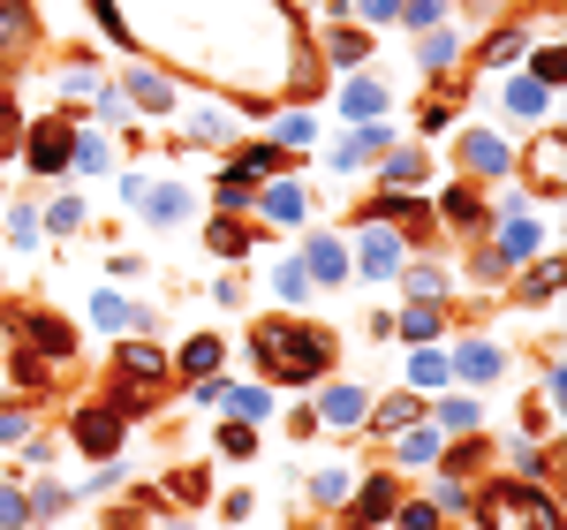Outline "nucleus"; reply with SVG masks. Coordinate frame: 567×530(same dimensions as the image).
Instances as JSON below:
<instances>
[{"mask_svg": "<svg viewBox=\"0 0 567 530\" xmlns=\"http://www.w3.org/2000/svg\"><path fill=\"white\" fill-rule=\"evenodd\" d=\"M250 349H258L265 379H280V387H310V379H333V364H341V334H333V326H296V318H265L258 334H250Z\"/></svg>", "mask_w": 567, "mask_h": 530, "instance_id": "f257e3e1", "label": "nucleus"}, {"mask_svg": "<svg viewBox=\"0 0 567 530\" xmlns=\"http://www.w3.org/2000/svg\"><path fill=\"white\" fill-rule=\"evenodd\" d=\"M23 167L31 175H61L69 167V152H76V114L69 106H53V114H39V122H23Z\"/></svg>", "mask_w": 567, "mask_h": 530, "instance_id": "f03ea898", "label": "nucleus"}, {"mask_svg": "<svg viewBox=\"0 0 567 530\" xmlns=\"http://www.w3.org/2000/svg\"><path fill=\"white\" fill-rule=\"evenodd\" d=\"M69 440L84 447L91 462H114L122 455V440H130V417H122V401L106 395V401H84L76 417H69Z\"/></svg>", "mask_w": 567, "mask_h": 530, "instance_id": "7ed1b4c3", "label": "nucleus"}, {"mask_svg": "<svg viewBox=\"0 0 567 530\" xmlns=\"http://www.w3.org/2000/svg\"><path fill=\"white\" fill-rule=\"evenodd\" d=\"M8 334H16L23 349H39L45 364H69V356H76V326H69L61 310H8Z\"/></svg>", "mask_w": 567, "mask_h": 530, "instance_id": "20e7f679", "label": "nucleus"}, {"mask_svg": "<svg viewBox=\"0 0 567 530\" xmlns=\"http://www.w3.org/2000/svg\"><path fill=\"white\" fill-rule=\"evenodd\" d=\"M454 167H462L470 182H507L515 175V144L492 136V130H462L454 136Z\"/></svg>", "mask_w": 567, "mask_h": 530, "instance_id": "39448f33", "label": "nucleus"}, {"mask_svg": "<svg viewBox=\"0 0 567 530\" xmlns=\"http://www.w3.org/2000/svg\"><path fill=\"white\" fill-rule=\"evenodd\" d=\"M114 84H122V99H130V106H136V114H144V122H167V114H175V106H182L175 77H167V69H144L136 53H130V69H122Z\"/></svg>", "mask_w": 567, "mask_h": 530, "instance_id": "423d86ee", "label": "nucleus"}, {"mask_svg": "<svg viewBox=\"0 0 567 530\" xmlns=\"http://www.w3.org/2000/svg\"><path fill=\"white\" fill-rule=\"evenodd\" d=\"M39 39H45L39 8H31V0H0V77H16V69L39 53Z\"/></svg>", "mask_w": 567, "mask_h": 530, "instance_id": "0eeeda50", "label": "nucleus"}, {"mask_svg": "<svg viewBox=\"0 0 567 530\" xmlns=\"http://www.w3.org/2000/svg\"><path fill=\"white\" fill-rule=\"evenodd\" d=\"M349 265L363 273V281H393V273L409 265V243H401V227H386V221H363V243L349 251Z\"/></svg>", "mask_w": 567, "mask_h": 530, "instance_id": "6e6552de", "label": "nucleus"}, {"mask_svg": "<svg viewBox=\"0 0 567 530\" xmlns=\"http://www.w3.org/2000/svg\"><path fill=\"white\" fill-rule=\"evenodd\" d=\"M432 213L446 227H454V235H484V227H492V197H484V182H446V190H439L432 197Z\"/></svg>", "mask_w": 567, "mask_h": 530, "instance_id": "1a4fd4ad", "label": "nucleus"}, {"mask_svg": "<svg viewBox=\"0 0 567 530\" xmlns=\"http://www.w3.org/2000/svg\"><path fill=\"white\" fill-rule=\"evenodd\" d=\"M355 221H386V227H401V243H416V235H432V197H416V190H379Z\"/></svg>", "mask_w": 567, "mask_h": 530, "instance_id": "9d476101", "label": "nucleus"}, {"mask_svg": "<svg viewBox=\"0 0 567 530\" xmlns=\"http://www.w3.org/2000/svg\"><path fill=\"white\" fill-rule=\"evenodd\" d=\"M303 273H310V288H349V243L341 235H326V227H310V243H303Z\"/></svg>", "mask_w": 567, "mask_h": 530, "instance_id": "9b49d317", "label": "nucleus"}, {"mask_svg": "<svg viewBox=\"0 0 567 530\" xmlns=\"http://www.w3.org/2000/svg\"><path fill=\"white\" fill-rule=\"evenodd\" d=\"M393 500H401V486H393V470H379V478H363V486L349 492V516H341V523L349 530H379L393 516Z\"/></svg>", "mask_w": 567, "mask_h": 530, "instance_id": "f8f14e48", "label": "nucleus"}, {"mask_svg": "<svg viewBox=\"0 0 567 530\" xmlns=\"http://www.w3.org/2000/svg\"><path fill=\"white\" fill-rule=\"evenodd\" d=\"M318 425H333V432H363V425H371V395L333 379V387L318 395Z\"/></svg>", "mask_w": 567, "mask_h": 530, "instance_id": "ddd939ff", "label": "nucleus"}, {"mask_svg": "<svg viewBox=\"0 0 567 530\" xmlns=\"http://www.w3.org/2000/svg\"><path fill=\"white\" fill-rule=\"evenodd\" d=\"M454 61H462V31H446V23L416 31V69H424L432 84H446V77H454Z\"/></svg>", "mask_w": 567, "mask_h": 530, "instance_id": "4468645a", "label": "nucleus"}, {"mask_svg": "<svg viewBox=\"0 0 567 530\" xmlns=\"http://www.w3.org/2000/svg\"><path fill=\"white\" fill-rule=\"evenodd\" d=\"M258 213H265L272 227H303V182H296V175L258 182Z\"/></svg>", "mask_w": 567, "mask_h": 530, "instance_id": "2eb2a0df", "label": "nucleus"}, {"mask_svg": "<svg viewBox=\"0 0 567 530\" xmlns=\"http://www.w3.org/2000/svg\"><path fill=\"white\" fill-rule=\"evenodd\" d=\"M386 144H401L386 122H355V136H341V152H333V167H341V175H355V167H371Z\"/></svg>", "mask_w": 567, "mask_h": 530, "instance_id": "dca6fc26", "label": "nucleus"}, {"mask_svg": "<svg viewBox=\"0 0 567 530\" xmlns=\"http://www.w3.org/2000/svg\"><path fill=\"white\" fill-rule=\"evenodd\" d=\"M250 243H258V221H243V213H213L205 221V251L213 258H250Z\"/></svg>", "mask_w": 567, "mask_h": 530, "instance_id": "f3484780", "label": "nucleus"}, {"mask_svg": "<svg viewBox=\"0 0 567 530\" xmlns=\"http://www.w3.org/2000/svg\"><path fill=\"white\" fill-rule=\"evenodd\" d=\"M114 371H122V387H159L167 379V356L152 349V342H122L114 349Z\"/></svg>", "mask_w": 567, "mask_h": 530, "instance_id": "a211bd4d", "label": "nucleus"}, {"mask_svg": "<svg viewBox=\"0 0 567 530\" xmlns=\"http://www.w3.org/2000/svg\"><path fill=\"white\" fill-rule=\"evenodd\" d=\"M386 106H393V91L379 84V77H349V84H341V114H349V122H386Z\"/></svg>", "mask_w": 567, "mask_h": 530, "instance_id": "6ab92c4d", "label": "nucleus"}, {"mask_svg": "<svg viewBox=\"0 0 567 530\" xmlns=\"http://www.w3.org/2000/svg\"><path fill=\"white\" fill-rule=\"evenodd\" d=\"M258 167H243V160H227V167H219V182H213V205L219 213H243V205H258Z\"/></svg>", "mask_w": 567, "mask_h": 530, "instance_id": "aec40b11", "label": "nucleus"}, {"mask_svg": "<svg viewBox=\"0 0 567 530\" xmlns=\"http://www.w3.org/2000/svg\"><path fill=\"white\" fill-rule=\"evenodd\" d=\"M424 182V152L416 144H386L379 152V190H416Z\"/></svg>", "mask_w": 567, "mask_h": 530, "instance_id": "412c9836", "label": "nucleus"}, {"mask_svg": "<svg viewBox=\"0 0 567 530\" xmlns=\"http://www.w3.org/2000/svg\"><path fill=\"white\" fill-rule=\"evenodd\" d=\"M424 409H432V401L416 395V387H409V395H386L371 409V432H409V425H424Z\"/></svg>", "mask_w": 567, "mask_h": 530, "instance_id": "4be33fe9", "label": "nucleus"}, {"mask_svg": "<svg viewBox=\"0 0 567 530\" xmlns=\"http://www.w3.org/2000/svg\"><path fill=\"white\" fill-rule=\"evenodd\" d=\"M371 23H333V39H326V61H341V69H363L371 61Z\"/></svg>", "mask_w": 567, "mask_h": 530, "instance_id": "5701e85b", "label": "nucleus"}, {"mask_svg": "<svg viewBox=\"0 0 567 530\" xmlns=\"http://www.w3.org/2000/svg\"><path fill=\"white\" fill-rule=\"evenodd\" d=\"M492 251H499L507 265L537 258V221H529V213H507V221H499V243H492Z\"/></svg>", "mask_w": 567, "mask_h": 530, "instance_id": "b1692460", "label": "nucleus"}, {"mask_svg": "<svg viewBox=\"0 0 567 530\" xmlns=\"http://www.w3.org/2000/svg\"><path fill=\"white\" fill-rule=\"evenodd\" d=\"M219 356H227V342H219V334H189V349L175 356V371H182V379H213Z\"/></svg>", "mask_w": 567, "mask_h": 530, "instance_id": "393cba45", "label": "nucleus"}, {"mask_svg": "<svg viewBox=\"0 0 567 530\" xmlns=\"http://www.w3.org/2000/svg\"><path fill=\"white\" fill-rule=\"evenodd\" d=\"M446 364H454L462 379H499V371H507V356L492 349V342H462V349L446 356Z\"/></svg>", "mask_w": 567, "mask_h": 530, "instance_id": "a878e982", "label": "nucleus"}, {"mask_svg": "<svg viewBox=\"0 0 567 530\" xmlns=\"http://www.w3.org/2000/svg\"><path fill=\"white\" fill-rule=\"evenodd\" d=\"M523 53H529V31L507 23V31H492V39L477 45V69H507V61H523Z\"/></svg>", "mask_w": 567, "mask_h": 530, "instance_id": "bb28decb", "label": "nucleus"}, {"mask_svg": "<svg viewBox=\"0 0 567 530\" xmlns=\"http://www.w3.org/2000/svg\"><path fill=\"white\" fill-rule=\"evenodd\" d=\"M219 409L243 417V425H265L272 417V387H219Z\"/></svg>", "mask_w": 567, "mask_h": 530, "instance_id": "cd10ccee", "label": "nucleus"}, {"mask_svg": "<svg viewBox=\"0 0 567 530\" xmlns=\"http://www.w3.org/2000/svg\"><path fill=\"white\" fill-rule=\"evenodd\" d=\"M91 326L99 334H130V326H152V310H130L122 296H91Z\"/></svg>", "mask_w": 567, "mask_h": 530, "instance_id": "c85d7f7f", "label": "nucleus"}, {"mask_svg": "<svg viewBox=\"0 0 567 530\" xmlns=\"http://www.w3.org/2000/svg\"><path fill=\"white\" fill-rule=\"evenodd\" d=\"M401 440V470H424V462H439V425H409V432H393Z\"/></svg>", "mask_w": 567, "mask_h": 530, "instance_id": "c756f323", "label": "nucleus"}, {"mask_svg": "<svg viewBox=\"0 0 567 530\" xmlns=\"http://www.w3.org/2000/svg\"><path fill=\"white\" fill-rule=\"evenodd\" d=\"M144 213L159 227H175L182 213H189V190H182V182H152V190H144Z\"/></svg>", "mask_w": 567, "mask_h": 530, "instance_id": "7c9ffc66", "label": "nucleus"}, {"mask_svg": "<svg viewBox=\"0 0 567 530\" xmlns=\"http://www.w3.org/2000/svg\"><path fill=\"white\" fill-rule=\"evenodd\" d=\"M69 167H76V175H106V167H114V152H106V136L76 122V152H69Z\"/></svg>", "mask_w": 567, "mask_h": 530, "instance_id": "2f4dec72", "label": "nucleus"}, {"mask_svg": "<svg viewBox=\"0 0 567 530\" xmlns=\"http://www.w3.org/2000/svg\"><path fill=\"white\" fill-rule=\"evenodd\" d=\"M567 288V258H545V265H529V281L515 288L523 304H545V296H560Z\"/></svg>", "mask_w": 567, "mask_h": 530, "instance_id": "473e14b6", "label": "nucleus"}, {"mask_svg": "<svg viewBox=\"0 0 567 530\" xmlns=\"http://www.w3.org/2000/svg\"><path fill=\"white\" fill-rule=\"evenodd\" d=\"M235 160H243V167H258L265 182H272V175H296V152H288V144H243Z\"/></svg>", "mask_w": 567, "mask_h": 530, "instance_id": "72a5a7b5", "label": "nucleus"}, {"mask_svg": "<svg viewBox=\"0 0 567 530\" xmlns=\"http://www.w3.org/2000/svg\"><path fill=\"white\" fill-rule=\"evenodd\" d=\"M432 417H439V432H454V440H462V432H477V425H484V409H477L470 395H446V401L432 409Z\"/></svg>", "mask_w": 567, "mask_h": 530, "instance_id": "f704fd0d", "label": "nucleus"}, {"mask_svg": "<svg viewBox=\"0 0 567 530\" xmlns=\"http://www.w3.org/2000/svg\"><path fill=\"white\" fill-rule=\"evenodd\" d=\"M84 8H91V23L122 45V53H136V31H130V16H122V0H84Z\"/></svg>", "mask_w": 567, "mask_h": 530, "instance_id": "c9c22d12", "label": "nucleus"}, {"mask_svg": "<svg viewBox=\"0 0 567 530\" xmlns=\"http://www.w3.org/2000/svg\"><path fill=\"white\" fill-rule=\"evenodd\" d=\"M545 99H553V91L537 84V77H515V84H507V114H515V122H537Z\"/></svg>", "mask_w": 567, "mask_h": 530, "instance_id": "e433bc0d", "label": "nucleus"}, {"mask_svg": "<svg viewBox=\"0 0 567 530\" xmlns=\"http://www.w3.org/2000/svg\"><path fill=\"white\" fill-rule=\"evenodd\" d=\"M393 530H446V516H439V500H393Z\"/></svg>", "mask_w": 567, "mask_h": 530, "instance_id": "4c0bfd02", "label": "nucleus"}, {"mask_svg": "<svg viewBox=\"0 0 567 530\" xmlns=\"http://www.w3.org/2000/svg\"><path fill=\"white\" fill-rule=\"evenodd\" d=\"M454 114H462V99H454V91H439V99H424V106H416V130H424V136H446V130H454Z\"/></svg>", "mask_w": 567, "mask_h": 530, "instance_id": "58836bf2", "label": "nucleus"}, {"mask_svg": "<svg viewBox=\"0 0 567 530\" xmlns=\"http://www.w3.org/2000/svg\"><path fill=\"white\" fill-rule=\"evenodd\" d=\"M529 77H537L545 91H560V84H567V45H560V39L537 45V53H529Z\"/></svg>", "mask_w": 567, "mask_h": 530, "instance_id": "ea45409f", "label": "nucleus"}, {"mask_svg": "<svg viewBox=\"0 0 567 530\" xmlns=\"http://www.w3.org/2000/svg\"><path fill=\"white\" fill-rule=\"evenodd\" d=\"M23 500H31V523H53V516L69 508V486H61V478H39V486L23 492Z\"/></svg>", "mask_w": 567, "mask_h": 530, "instance_id": "a19ab883", "label": "nucleus"}, {"mask_svg": "<svg viewBox=\"0 0 567 530\" xmlns=\"http://www.w3.org/2000/svg\"><path fill=\"white\" fill-rule=\"evenodd\" d=\"M31 432H39V417L23 401H0V447H31Z\"/></svg>", "mask_w": 567, "mask_h": 530, "instance_id": "79ce46f5", "label": "nucleus"}, {"mask_svg": "<svg viewBox=\"0 0 567 530\" xmlns=\"http://www.w3.org/2000/svg\"><path fill=\"white\" fill-rule=\"evenodd\" d=\"M560 136H545V144H537V152H529V182H537V190H560Z\"/></svg>", "mask_w": 567, "mask_h": 530, "instance_id": "37998d69", "label": "nucleus"}, {"mask_svg": "<svg viewBox=\"0 0 567 530\" xmlns=\"http://www.w3.org/2000/svg\"><path fill=\"white\" fill-rule=\"evenodd\" d=\"M401 288L424 296V304H439V296H446V265H401Z\"/></svg>", "mask_w": 567, "mask_h": 530, "instance_id": "c03bdc74", "label": "nucleus"}, {"mask_svg": "<svg viewBox=\"0 0 567 530\" xmlns=\"http://www.w3.org/2000/svg\"><path fill=\"white\" fill-rule=\"evenodd\" d=\"M439 326H446V318H439V304H424V296L401 310V334H409V342H439Z\"/></svg>", "mask_w": 567, "mask_h": 530, "instance_id": "a18cd8bd", "label": "nucleus"}, {"mask_svg": "<svg viewBox=\"0 0 567 530\" xmlns=\"http://www.w3.org/2000/svg\"><path fill=\"white\" fill-rule=\"evenodd\" d=\"M272 144H288V152H303V144H318V122H310V106H296V114H280V136Z\"/></svg>", "mask_w": 567, "mask_h": 530, "instance_id": "49530a36", "label": "nucleus"}, {"mask_svg": "<svg viewBox=\"0 0 567 530\" xmlns=\"http://www.w3.org/2000/svg\"><path fill=\"white\" fill-rule=\"evenodd\" d=\"M39 221L53 227V235H76V227H84V197H53V205H45Z\"/></svg>", "mask_w": 567, "mask_h": 530, "instance_id": "de8ad7c7", "label": "nucleus"}, {"mask_svg": "<svg viewBox=\"0 0 567 530\" xmlns=\"http://www.w3.org/2000/svg\"><path fill=\"white\" fill-rule=\"evenodd\" d=\"M446 371H454V364H446L439 349H424L416 364H409V387H416V395H424V387H446Z\"/></svg>", "mask_w": 567, "mask_h": 530, "instance_id": "09e8293b", "label": "nucleus"}, {"mask_svg": "<svg viewBox=\"0 0 567 530\" xmlns=\"http://www.w3.org/2000/svg\"><path fill=\"white\" fill-rule=\"evenodd\" d=\"M227 130H235V114H227V106H197V114H189V136H205V144H219Z\"/></svg>", "mask_w": 567, "mask_h": 530, "instance_id": "8fccbe9b", "label": "nucleus"}, {"mask_svg": "<svg viewBox=\"0 0 567 530\" xmlns=\"http://www.w3.org/2000/svg\"><path fill=\"white\" fill-rule=\"evenodd\" d=\"M446 8H454V0H401V23H409V31H432V23H446Z\"/></svg>", "mask_w": 567, "mask_h": 530, "instance_id": "3c124183", "label": "nucleus"}, {"mask_svg": "<svg viewBox=\"0 0 567 530\" xmlns=\"http://www.w3.org/2000/svg\"><path fill=\"white\" fill-rule=\"evenodd\" d=\"M39 243V213L31 205H8V251H31Z\"/></svg>", "mask_w": 567, "mask_h": 530, "instance_id": "603ef678", "label": "nucleus"}, {"mask_svg": "<svg viewBox=\"0 0 567 530\" xmlns=\"http://www.w3.org/2000/svg\"><path fill=\"white\" fill-rule=\"evenodd\" d=\"M219 455H227V462H243V455H258V425H243V417H235V425L219 432Z\"/></svg>", "mask_w": 567, "mask_h": 530, "instance_id": "864d4df0", "label": "nucleus"}, {"mask_svg": "<svg viewBox=\"0 0 567 530\" xmlns=\"http://www.w3.org/2000/svg\"><path fill=\"white\" fill-rule=\"evenodd\" d=\"M0 530H31V500H23V486H0Z\"/></svg>", "mask_w": 567, "mask_h": 530, "instance_id": "5fc2aeb1", "label": "nucleus"}, {"mask_svg": "<svg viewBox=\"0 0 567 530\" xmlns=\"http://www.w3.org/2000/svg\"><path fill=\"white\" fill-rule=\"evenodd\" d=\"M272 288H280V304H303V296H310V273H303V258H288V265H280V281H272Z\"/></svg>", "mask_w": 567, "mask_h": 530, "instance_id": "6e6d98bb", "label": "nucleus"}, {"mask_svg": "<svg viewBox=\"0 0 567 530\" xmlns=\"http://www.w3.org/2000/svg\"><path fill=\"white\" fill-rule=\"evenodd\" d=\"M16 144H23V106H16V99H0V160H8Z\"/></svg>", "mask_w": 567, "mask_h": 530, "instance_id": "4d7b16f0", "label": "nucleus"}, {"mask_svg": "<svg viewBox=\"0 0 567 530\" xmlns=\"http://www.w3.org/2000/svg\"><path fill=\"white\" fill-rule=\"evenodd\" d=\"M355 23H401V0H349Z\"/></svg>", "mask_w": 567, "mask_h": 530, "instance_id": "13d9d810", "label": "nucleus"}, {"mask_svg": "<svg viewBox=\"0 0 567 530\" xmlns=\"http://www.w3.org/2000/svg\"><path fill=\"white\" fill-rule=\"evenodd\" d=\"M175 492H182V500H205L213 478H205V470H175Z\"/></svg>", "mask_w": 567, "mask_h": 530, "instance_id": "bf43d9fd", "label": "nucleus"}, {"mask_svg": "<svg viewBox=\"0 0 567 530\" xmlns=\"http://www.w3.org/2000/svg\"><path fill=\"white\" fill-rule=\"evenodd\" d=\"M310 492H318V500H349V478H341V470H326V478H318Z\"/></svg>", "mask_w": 567, "mask_h": 530, "instance_id": "052dcab7", "label": "nucleus"}, {"mask_svg": "<svg viewBox=\"0 0 567 530\" xmlns=\"http://www.w3.org/2000/svg\"><path fill=\"white\" fill-rule=\"evenodd\" d=\"M537 530H567V523H560V508H553V516H537Z\"/></svg>", "mask_w": 567, "mask_h": 530, "instance_id": "680f3d73", "label": "nucleus"}, {"mask_svg": "<svg viewBox=\"0 0 567 530\" xmlns=\"http://www.w3.org/2000/svg\"><path fill=\"white\" fill-rule=\"evenodd\" d=\"M462 8H477V16H484V8H492V0H462Z\"/></svg>", "mask_w": 567, "mask_h": 530, "instance_id": "e2e57ef3", "label": "nucleus"}, {"mask_svg": "<svg viewBox=\"0 0 567 530\" xmlns=\"http://www.w3.org/2000/svg\"><path fill=\"white\" fill-rule=\"evenodd\" d=\"M167 530H189V523H167Z\"/></svg>", "mask_w": 567, "mask_h": 530, "instance_id": "0e129e2a", "label": "nucleus"}]
</instances>
